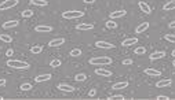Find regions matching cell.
<instances>
[{
	"label": "cell",
	"mask_w": 175,
	"mask_h": 100,
	"mask_svg": "<svg viewBox=\"0 0 175 100\" xmlns=\"http://www.w3.org/2000/svg\"><path fill=\"white\" fill-rule=\"evenodd\" d=\"M18 21H15V19H11L9 22H4L3 23V29H13V27L18 26Z\"/></svg>",
	"instance_id": "obj_17"
},
{
	"label": "cell",
	"mask_w": 175,
	"mask_h": 100,
	"mask_svg": "<svg viewBox=\"0 0 175 100\" xmlns=\"http://www.w3.org/2000/svg\"><path fill=\"white\" fill-rule=\"evenodd\" d=\"M172 66H175V60H174V62H172Z\"/></svg>",
	"instance_id": "obj_42"
},
{
	"label": "cell",
	"mask_w": 175,
	"mask_h": 100,
	"mask_svg": "<svg viewBox=\"0 0 175 100\" xmlns=\"http://www.w3.org/2000/svg\"><path fill=\"white\" fill-rule=\"evenodd\" d=\"M137 43H138V38H137V37H130V38L123 40L121 45L123 47H131V45H134V44H137Z\"/></svg>",
	"instance_id": "obj_9"
},
{
	"label": "cell",
	"mask_w": 175,
	"mask_h": 100,
	"mask_svg": "<svg viewBox=\"0 0 175 100\" xmlns=\"http://www.w3.org/2000/svg\"><path fill=\"white\" fill-rule=\"evenodd\" d=\"M127 14V11L124 10H119V11H112L110 13V19H117V18H123Z\"/></svg>",
	"instance_id": "obj_10"
},
{
	"label": "cell",
	"mask_w": 175,
	"mask_h": 100,
	"mask_svg": "<svg viewBox=\"0 0 175 100\" xmlns=\"http://www.w3.org/2000/svg\"><path fill=\"white\" fill-rule=\"evenodd\" d=\"M84 15L83 11H63L62 13V18L65 19H77V18H81Z\"/></svg>",
	"instance_id": "obj_3"
},
{
	"label": "cell",
	"mask_w": 175,
	"mask_h": 100,
	"mask_svg": "<svg viewBox=\"0 0 175 100\" xmlns=\"http://www.w3.org/2000/svg\"><path fill=\"white\" fill-rule=\"evenodd\" d=\"M48 80H51V74H41V76H37L35 78L36 82H44V81H48Z\"/></svg>",
	"instance_id": "obj_20"
},
{
	"label": "cell",
	"mask_w": 175,
	"mask_h": 100,
	"mask_svg": "<svg viewBox=\"0 0 175 100\" xmlns=\"http://www.w3.org/2000/svg\"><path fill=\"white\" fill-rule=\"evenodd\" d=\"M75 80H76L77 82H81V81H85L87 80V76H85L84 73H80V74H76V77H75Z\"/></svg>",
	"instance_id": "obj_27"
},
{
	"label": "cell",
	"mask_w": 175,
	"mask_h": 100,
	"mask_svg": "<svg viewBox=\"0 0 175 100\" xmlns=\"http://www.w3.org/2000/svg\"><path fill=\"white\" fill-rule=\"evenodd\" d=\"M6 82H7V81H6L4 78H1V80H0V87H4V85H6Z\"/></svg>",
	"instance_id": "obj_39"
},
{
	"label": "cell",
	"mask_w": 175,
	"mask_h": 100,
	"mask_svg": "<svg viewBox=\"0 0 175 100\" xmlns=\"http://www.w3.org/2000/svg\"><path fill=\"white\" fill-rule=\"evenodd\" d=\"M61 64H62V62H61L59 59H54V60L50 62V66H51V67H59Z\"/></svg>",
	"instance_id": "obj_30"
},
{
	"label": "cell",
	"mask_w": 175,
	"mask_h": 100,
	"mask_svg": "<svg viewBox=\"0 0 175 100\" xmlns=\"http://www.w3.org/2000/svg\"><path fill=\"white\" fill-rule=\"evenodd\" d=\"M95 0H84V3H87V4H91V3H94Z\"/></svg>",
	"instance_id": "obj_40"
},
{
	"label": "cell",
	"mask_w": 175,
	"mask_h": 100,
	"mask_svg": "<svg viewBox=\"0 0 175 100\" xmlns=\"http://www.w3.org/2000/svg\"><path fill=\"white\" fill-rule=\"evenodd\" d=\"M0 100H3V96H0Z\"/></svg>",
	"instance_id": "obj_43"
},
{
	"label": "cell",
	"mask_w": 175,
	"mask_h": 100,
	"mask_svg": "<svg viewBox=\"0 0 175 100\" xmlns=\"http://www.w3.org/2000/svg\"><path fill=\"white\" fill-rule=\"evenodd\" d=\"M95 45L98 47V48H103V50H112L113 44H110V43H108V41H97L95 43Z\"/></svg>",
	"instance_id": "obj_7"
},
{
	"label": "cell",
	"mask_w": 175,
	"mask_h": 100,
	"mask_svg": "<svg viewBox=\"0 0 175 100\" xmlns=\"http://www.w3.org/2000/svg\"><path fill=\"white\" fill-rule=\"evenodd\" d=\"M145 74L149 76V77H160V76H161V71L154 70V69H145Z\"/></svg>",
	"instance_id": "obj_12"
},
{
	"label": "cell",
	"mask_w": 175,
	"mask_h": 100,
	"mask_svg": "<svg viewBox=\"0 0 175 100\" xmlns=\"http://www.w3.org/2000/svg\"><path fill=\"white\" fill-rule=\"evenodd\" d=\"M112 63V58L109 56H99V58H91L90 64L92 66H108Z\"/></svg>",
	"instance_id": "obj_1"
},
{
	"label": "cell",
	"mask_w": 175,
	"mask_h": 100,
	"mask_svg": "<svg viewBox=\"0 0 175 100\" xmlns=\"http://www.w3.org/2000/svg\"><path fill=\"white\" fill-rule=\"evenodd\" d=\"M128 87V81H120V82H116V84H113L112 89L115 91H120V89H124V88Z\"/></svg>",
	"instance_id": "obj_13"
},
{
	"label": "cell",
	"mask_w": 175,
	"mask_h": 100,
	"mask_svg": "<svg viewBox=\"0 0 175 100\" xmlns=\"http://www.w3.org/2000/svg\"><path fill=\"white\" fill-rule=\"evenodd\" d=\"M62 44H65V38L63 37H58V38H54V40H51L48 43L50 47H59L62 45Z\"/></svg>",
	"instance_id": "obj_11"
},
{
	"label": "cell",
	"mask_w": 175,
	"mask_h": 100,
	"mask_svg": "<svg viewBox=\"0 0 175 100\" xmlns=\"http://www.w3.org/2000/svg\"><path fill=\"white\" fill-rule=\"evenodd\" d=\"M13 54H14V51L11 50V48H10V50H7V52H6V55H7V56H11Z\"/></svg>",
	"instance_id": "obj_38"
},
{
	"label": "cell",
	"mask_w": 175,
	"mask_h": 100,
	"mask_svg": "<svg viewBox=\"0 0 175 100\" xmlns=\"http://www.w3.org/2000/svg\"><path fill=\"white\" fill-rule=\"evenodd\" d=\"M35 30L39 33H50L53 32V26H48V25H39V26L35 27Z\"/></svg>",
	"instance_id": "obj_5"
},
{
	"label": "cell",
	"mask_w": 175,
	"mask_h": 100,
	"mask_svg": "<svg viewBox=\"0 0 175 100\" xmlns=\"http://www.w3.org/2000/svg\"><path fill=\"white\" fill-rule=\"evenodd\" d=\"M41 51H43V47H41V45H35V47H32V48H31V52H32V54H35V55L40 54Z\"/></svg>",
	"instance_id": "obj_23"
},
{
	"label": "cell",
	"mask_w": 175,
	"mask_h": 100,
	"mask_svg": "<svg viewBox=\"0 0 175 100\" xmlns=\"http://www.w3.org/2000/svg\"><path fill=\"white\" fill-rule=\"evenodd\" d=\"M164 38H166L168 43H171V44H175V34H171V33H167L166 36H164Z\"/></svg>",
	"instance_id": "obj_24"
},
{
	"label": "cell",
	"mask_w": 175,
	"mask_h": 100,
	"mask_svg": "<svg viewBox=\"0 0 175 100\" xmlns=\"http://www.w3.org/2000/svg\"><path fill=\"white\" fill-rule=\"evenodd\" d=\"M168 27H170V29H175V21H172V22L168 23Z\"/></svg>",
	"instance_id": "obj_37"
},
{
	"label": "cell",
	"mask_w": 175,
	"mask_h": 100,
	"mask_svg": "<svg viewBox=\"0 0 175 100\" xmlns=\"http://www.w3.org/2000/svg\"><path fill=\"white\" fill-rule=\"evenodd\" d=\"M106 27H108V29H116V27H117V22H115L113 19H109L108 22H106Z\"/></svg>",
	"instance_id": "obj_29"
},
{
	"label": "cell",
	"mask_w": 175,
	"mask_h": 100,
	"mask_svg": "<svg viewBox=\"0 0 175 100\" xmlns=\"http://www.w3.org/2000/svg\"><path fill=\"white\" fill-rule=\"evenodd\" d=\"M18 4V0H4L0 3V11H4V10H10L15 7Z\"/></svg>",
	"instance_id": "obj_4"
},
{
	"label": "cell",
	"mask_w": 175,
	"mask_h": 100,
	"mask_svg": "<svg viewBox=\"0 0 175 100\" xmlns=\"http://www.w3.org/2000/svg\"><path fill=\"white\" fill-rule=\"evenodd\" d=\"M171 84H172L171 80H160L159 82H156V88H167L170 87Z\"/></svg>",
	"instance_id": "obj_18"
},
{
	"label": "cell",
	"mask_w": 175,
	"mask_h": 100,
	"mask_svg": "<svg viewBox=\"0 0 175 100\" xmlns=\"http://www.w3.org/2000/svg\"><path fill=\"white\" fill-rule=\"evenodd\" d=\"M31 3L33 6H37V7H46V6L48 4L47 0H31Z\"/></svg>",
	"instance_id": "obj_21"
},
{
	"label": "cell",
	"mask_w": 175,
	"mask_h": 100,
	"mask_svg": "<svg viewBox=\"0 0 175 100\" xmlns=\"http://www.w3.org/2000/svg\"><path fill=\"white\" fill-rule=\"evenodd\" d=\"M95 74H97V76H101V77H110V76H112V71H110V70H106V69H95Z\"/></svg>",
	"instance_id": "obj_8"
},
{
	"label": "cell",
	"mask_w": 175,
	"mask_h": 100,
	"mask_svg": "<svg viewBox=\"0 0 175 100\" xmlns=\"http://www.w3.org/2000/svg\"><path fill=\"white\" fill-rule=\"evenodd\" d=\"M148 29H149V22H144L135 27V33H144L145 30H148Z\"/></svg>",
	"instance_id": "obj_16"
},
{
	"label": "cell",
	"mask_w": 175,
	"mask_h": 100,
	"mask_svg": "<svg viewBox=\"0 0 175 100\" xmlns=\"http://www.w3.org/2000/svg\"><path fill=\"white\" fill-rule=\"evenodd\" d=\"M7 66L13 69H18V70H26L29 69V63L23 62V60H7Z\"/></svg>",
	"instance_id": "obj_2"
},
{
	"label": "cell",
	"mask_w": 175,
	"mask_h": 100,
	"mask_svg": "<svg viewBox=\"0 0 175 100\" xmlns=\"http://www.w3.org/2000/svg\"><path fill=\"white\" fill-rule=\"evenodd\" d=\"M156 99L157 100H168L170 97H168V96H164V95H160V96H157Z\"/></svg>",
	"instance_id": "obj_35"
},
{
	"label": "cell",
	"mask_w": 175,
	"mask_h": 100,
	"mask_svg": "<svg viewBox=\"0 0 175 100\" xmlns=\"http://www.w3.org/2000/svg\"><path fill=\"white\" fill-rule=\"evenodd\" d=\"M163 8L166 10V11H171V10H175V0H170L168 3H166L164 4V7Z\"/></svg>",
	"instance_id": "obj_22"
},
{
	"label": "cell",
	"mask_w": 175,
	"mask_h": 100,
	"mask_svg": "<svg viewBox=\"0 0 175 100\" xmlns=\"http://www.w3.org/2000/svg\"><path fill=\"white\" fill-rule=\"evenodd\" d=\"M80 55H81L80 48H73V50L70 51V56H73V58H77V56H80Z\"/></svg>",
	"instance_id": "obj_26"
},
{
	"label": "cell",
	"mask_w": 175,
	"mask_h": 100,
	"mask_svg": "<svg viewBox=\"0 0 175 100\" xmlns=\"http://www.w3.org/2000/svg\"><path fill=\"white\" fill-rule=\"evenodd\" d=\"M166 56V52L164 51H156V52H153V54L149 55V59L150 60H157V59H161Z\"/></svg>",
	"instance_id": "obj_6"
},
{
	"label": "cell",
	"mask_w": 175,
	"mask_h": 100,
	"mask_svg": "<svg viewBox=\"0 0 175 100\" xmlns=\"http://www.w3.org/2000/svg\"><path fill=\"white\" fill-rule=\"evenodd\" d=\"M124 99V96L123 95H113L109 97V100H123Z\"/></svg>",
	"instance_id": "obj_33"
},
{
	"label": "cell",
	"mask_w": 175,
	"mask_h": 100,
	"mask_svg": "<svg viewBox=\"0 0 175 100\" xmlns=\"http://www.w3.org/2000/svg\"><path fill=\"white\" fill-rule=\"evenodd\" d=\"M76 29L77 30H91V29H94V25L92 23H79Z\"/></svg>",
	"instance_id": "obj_15"
},
{
	"label": "cell",
	"mask_w": 175,
	"mask_h": 100,
	"mask_svg": "<svg viewBox=\"0 0 175 100\" xmlns=\"http://www.w3.org/2000/svg\"><path fill=\"white\" fill-rule=\"evenodd\" d=\"M171 54H172V56H174V58H175V50L172 51V52H171Z\"/></svg>",
	"instance_id": "obj_41"
},
{
	"label": "cell",
	"mask_w": 175,
	"mask_h": 100,
	"mask_svg": "<svg viewBox=\"0 0 175 100\" xmlns=\"http://www.w3.org/2000/svg\"><path fill=\"white\" fill-rule=\"evenodd\" d=\"M138 6H139V8H141V11H144L145 14L152 13V8H150V6H149L148 3H145V1H139Z\"/></svg>",
	"instance_id": "obj_14"
},
{
	"label": "cell",
	"mask_w": 175,
	"mask_h": 100,
	"mask_svg": "<svg viewBox=\"0 0 175 100\" xmlns=\"http://www.w3.org/2000/svg\"><path fill=\"white\" fill-rule=\"evenodd\" d=\"M134 54L135 55H145L146 54V48H145V47H138V48H135Z\"/></svg>",
	"instance_id": "obj_25"
},
{
	"label": "cell",
	"mask_w": 175,
	"mask_h": 100,
	"mask_svg": "<svg viewBox=\"0 0 175 100\" xmlns=\"http://www.w3.org/2000/svg\"><path fill=\"white\" fill-rule=\"evenodd\" d=\"M95 95H97V89H91V91L88 92V96H90V97H94Z\"/></svg>",
	"instance_id": "obj_36"
},
{
	"label": "cell",
	"mask_w": 175,
	"mask_h": 100,
	"mask_svg": "<svg viewBox=\"0 0 175 100\" xmlns=\"http://www.w3.org/2000/svg\"><path fill=\"white\" fill-rule=\"evenodd\" d=\"M31 89H32L31 84H22L21 85V91H31Z\"/></svg>",
	"instance_id": "obj_32"
},
{
	"label": "cell",
	"mask_w": 175,
	"mask_h": 100,
	"mask_svg": "<svg viewBox=\"0 0 175 100\" xmlns=\"http://www.w3.org/2000/svg\"><path fill=\"white\" fill-rule=\"evenodd\" d=\"M0 40L4 41V43H11V41H13V37L9 36V34H0Z\"/></svg>",
	"instance_id": "obj_28"
},
{
	"label": "cell",
	"mask_w": 175,
	"mask_h": 100,
	"mask_svg": "<svg viewBox=\"0 0 175 100\" xmlns=\"http://www.w3.org/2000/svg\"><path fill=\"white\" fill-rule=\"evenodd\" d=\"M132 63H134V62H132V59H124L123 62H121V64H123V66H131Z\"/></svg>",
	"instance_id": "obj_34"
},
{
	"label": "cell",
	"mask_w": 175,
	"mask_h": 100,
	"mask_svg": "<svg viewBox=\"0 0 175 100\" xmlns=\"http://www.w3.org/2000/svg\"><path fill=\"white\" fill-rule=\"evenodd\" d=\"M57 88H58L59 91H62V92H73L75 91V88L70 87V85H68V84H59Z\"/></svg>",
	"instance_id": "obj_19"
},
{
	"label": "cell",
	"mask_w": 175,
	"mask_h": 100,
	"mask_svg": "<svg viewBox=\"0 0 175 100\" xmlns=\"http://www.w3.org/2000/svg\"><path fill=\"white\" fill-rule=\"evenodd\" d=\"M32 15H33V11H32V10H25V11H22L23 18H31Z\"/></svg>",
	"instance_id": "obj_31"
}]
</instances>
